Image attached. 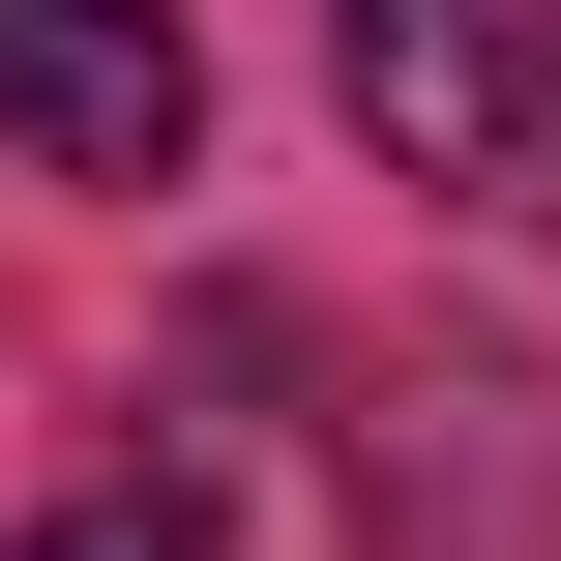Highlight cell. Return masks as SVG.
<instances>
[{"mask_svg": "<svg viewBox=\"0 0 561 561\" xmlns=\"http://www.w3.org/2000/svg\"><path fill=\"white\" fill-rule=\"evenodd\" d=\"M533 414H561L533 355H444L414 414H355V533H385V561H503V533L561 503V444H533Z\"/></svg>", "mask_w": 561, "mask_h": 561, "instance_id": "3", "label": "cell"}, {"mask_svg": "<svg viewBox=\"0 0 561 561\" xmlns=\"http://www.w3.org/2000/svg\"><path fill=\"white\" fill-rule=\"evenodd\" d=\"M30 561H237V503H207L178 444H118V473H59V503H30Z\"/></svg>", "mask_w": 561, "mask_h": 561, "instance_id": "4", "label": "cell"}, {"mask_svg": "<svg viewBox=\"0 0 561 561\" xmlns=\"http://www.w3.org/2000/svg\"><path fill=\"white\" fill-rule=\"evenodd\" d=\"M355 59V148L444 178V207H561V0H325Z\"/></svg>", "mask_w": 561, "mask_h": 561, "instance_id": "1", "label": "cell"}, {"mask_svg": "<svg viewBox=\"0 0 561 561\" xmlns=\"http://www.w3.org/2000/svg\"><path fill=\"white\" fill-rule=\"evenodd\" d=\"M0 148L30 178H178L207 148V30L178 0H0Z\"/></svg>", "mask_w": 561, "mask_h": 561, "instance_id": "2", "label": "cell"}]
</instances>
